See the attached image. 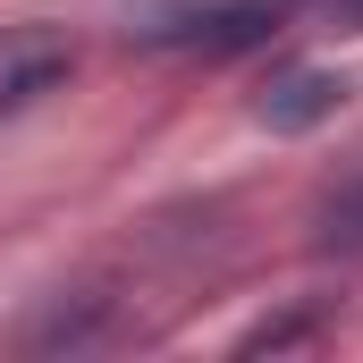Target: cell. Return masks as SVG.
I'll return each instance as SVG.
<instances>
[{
  "label": "cell",
  "instance_id": "cell-1",
  "mask_svg": "<svg viewBox=\"0 0 363 363\" xmlns=\"http://www.w3.org/2000/svg\"><path fill=\"white\" fill-rule=\"evenodd\" d=\"M287 9L296 0H186V9L144 17L127 43L178 51V60H245V51H271L279 34H287Z\"/></svg>",
  "mask_w": 363,
  "mask_h": 363
},
{
  "label": "cell",
  "instance_id": "cell-2",
  "mask_svg": "<svg viewBox=\"0 0 363 363\" xmlns=\"http://www.w3.org/2000/svg\"><path fill=\"white\" fill-rule=\"evenodd\" d=\"M347 77L338 68H313V60H287L271 68L262 85H254V118L271 127V135H313V127H330L338 110H347Z\"/></svg>",
  "mask_w": 363,
  "mask_h": 363
},
{
  "label": "cell",
  "instance_id": "cell-3",
  "mask_svg": "<svg viewBox=\"0 0 363 363\" xmlns=\"http://www.w3.org/2000/svg\"><path fill=\"white\" fill-rule=\"evenodd\" d=\"M68 77H77V43L68 34H51V26H0V118L34 110Z\"/></svg>",
  "mask_w": 363,
  "mask_h": 363
},
{
  "label": "cell",
  "instance_id": "cell-4",
  "mask_svg": "<svg viewBox=\"0 0 363 363\" xmlns=\"http://www.w3.org/2000/svg\"><path fill=\"white\" fill-rule=\"evenodd\" d=\"M110 338V296H93V287H77V296H51V313L43 321H26V347L34 355H77V347H101Z\"/></svg>",
  "mask_w": 363,
  "mask_h": 363
},
{
  "label": "cell",
  "instance_id": "cell-5",
  "mask_svg": "<svg viewBox=\"0 0 363 363\" xmlns=\"http://www.w3.org/2000/svg\"><path fill=\"white\" fill-rule=\"evenodd\" d=\"M313 254H363V161L313 203Z\"/></svg>",
  "mask_w": 363,
  "mask_h": 363
},
{
  "label": "cell",
  "instance_id": "cell-6",
  "mask_svg": "<svg viewBox=\"0 0 363 363\" xmlns=\"http://www.w3.org/2000/svg\"><path fill=\"white\" fill-rule=\"evenodd\" d=\"M330 321V304H304V313H279V321H262V330H245L237 338V355H279V347H304L313 330Z\"/></svg>",
  "mask_w": 363,
  "mask_h": 363
},
{
  "label": "cell",
  "instance_id": "cell-7",
  "mask_svg": "<svg viewBox=\"0 0 363 363\" xmlns=\"http://www.w3.org/2000/svg\"><path fill=\"white\" fill-rule=\"evenodd\" d=\"M321 9H330L338 26H355V34H363V0H321Z\"/></svg>",
  "mask_w": 363,
  "mask_h": 363
}]
</instances>
